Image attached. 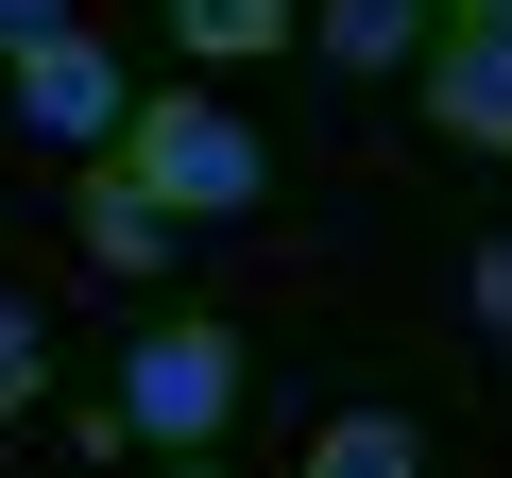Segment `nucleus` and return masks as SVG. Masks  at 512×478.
Here are the masks:
<instances>
[{
    "instance_id": "1",
    "label": "nucleus",
    "mask_w": 512,
    "mask_h": 478,
    "mask_svg": "<svg viewBox=\"0 0 512 478\" xmlns=\"http://www.w3.org/2000/svg\"><path fill=\"white\" fill-rule=\"evenodd\" d=\"M171 222H239L256 188H274V171H256V120L239 103H205V86H154V103H120V137H103Z\"/></svg>"
},
{
    "instance_id": "2",
    "label": "nucleus",
    "mask_w": 512,
    "mask_h": 478,
    "mask_svg": "<svg viewBox=\"0 0 512 478\" xmlns=\"http://www.w3.org/2000/svg\"><path fill=\"white\" fill-rule=\"evenodd\" d=\"M222 410H239V325H171V342L120 359V427L137 444H205Z\"/></svg>"
},
{
    "instance_id": "3",
    "label": "nucleus",
    "mask_w": 512,
    "mask_h": 478,
    "mask_svg": "<svg viewBox=\"0 0 512 478\" xmlns=\"http://www.w3.org/2000/svg\"><path fill=\"white\" fill-rule=\"evenodd\" d=\"M0 69H18V120H35V137H69V154H103V137H120V52H103L86 18H52V35H18Z\"/></svg>"
},
{
    "instance_id": "4",
    "label": "nucleus",
    "mask_w": 512,
    "mask_h": 478,
    "mask_svg": "<svg viewBox=\"0 0 512 478\" xmlns=\"http://www.w3.org/2000/svg\"><path fill=\"white\" fill-rule=\"evenodd\" d=\"M410 86H427V120H444L461 154H512V35H495V18H427Z\"/></svg>"
},
{
    "instance_id": "5",
    "label": "nucleus",
    "mask_w": 512,
    "mask_h": 478,
    "mask_svg": "<svg viewBox=\"0 0 512 478\" xmlns=\"http://www.w3.org/2000/svg\"><path fill=\"white\" fill-rule=\"evenodd\" d=\"M69 222H86V274H154V257H171V205H154L120 154L86 171V205H69Z\"/></svg>"
},
{
    "instance_id": "6",
    "label": "nucleus",
    "mask_w": 512,
    "mask_h": 478,
    "mask_svg": "<svg viewBox=\"0 0 512 478\" xmlns=\"http://www.w3.org/2000/svg\"><path fill=\"white\" fill-rule=\"evenodd\" d=\"M308 35V0H171V52L188 69H256V52H291Z\"/></svg>"
},
{
    "instance_id": "7",
    "label": "nucleus",
    "mask_w": 512,
    "mask_h": 478,
    "mask_svg": "<svg viewBox=\"0 0 512 478\" xmlns=\"http://www.w3.org/2000/svg\"><path fill=\"white\" fill-rule=\"evenodd\" d=\"M427 18H444V0H308V52L325 69H410Z\"/></svg>"
},
{
    "instance_id": "8",
    "label": "nucleus",
    "mask_w": 512,
    "mask_h": 478,
    "mask_svg": "<svg viewBox=\"0 0 512 478\" xmlns=\"http://www.w3.org/2000/svg\"><path fill=\"white\" fill-rule=\"evenodd\" d=\"M427 444H410V410H325L308 427V478H410Z\"/></svg>"
},
{
    "instance_id": "9",
    "label": "nucleus",
    "mask_w": 512,
    "mask_h": 478,
    "mask_svg": "<svg viewBox=\"0 0 512 478\" xmlns=\"http://www.w3.org/2000/svg\"><path fill=\"white\" fill-rule=\"evenodd\" d=\"M35 393H52V325L0 291V410H35Z\"/></svg>"
},
{
    "instance_id": "10",
    "label": "nucleus",
    "mask_w": 512,
    "mask_h": 478,
    "mask_svg": "<svg viewBox=\"0 0 512 478\" xmlns=\"http://www.w3.org/2000/svg\"><path fill=\"white\" fill-rule=\"evenodd\" d=\"M478 325L512 342V239H495V257H478Z\"/></svg>"
},
{
    "instance_id": "11",
    "label": "nucleus",
    "mask_w": 512,
    "mask_h": 478,
    "mask_svg": "<svg viewBox=\"0 0 512 478\" xmlns=\"http://www.w3.org/2000/svg\"><path fill=\"white\" fill-rule=\"evenodd\" d=\"M52 18H69V0H0V52H18V35H52Z\"/></svg>"
},
{
    "instance_id": "12",
    "label": "nucleus",
    "mask_w": 512,
    "mask_h": 478,
    "mask_svg": "<svg viewBox=\"0 0 512 478\" xmlns=\"http://www.w3.org/2000/svg\"><path fill=\"white\" fill-rule=\"evenodd\" d=\"M461 18H495V35H512V0H461Z\"/></svg>"
},
{
    "instance_id": "13",
    "label": "nucleus",
    "mask_w": 512,
    "mask_h": 478,
    "mask_svg": "<svg viewBox=\"0 0 512 478\" xmlns=\"http://www.w3.org/2000/svg\"><path fill=\"white\" fill-rule=\"evenodd\" d=\"M444 18H461V0H444Z\"/></svg>"
}]
</instances>
